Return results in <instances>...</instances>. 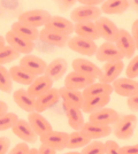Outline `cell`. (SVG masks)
Listing matches in <instances>:
<instances>
[{"mask_svg": "<svg viewBox=\"0 0 138 154\" xmlns=\"http://www.w3.org/2000/svg\"><path fill=\"white\" fill-rule=\"evenodd\" d=\"M138 119L135 114H129V115L120 116L118 121L115 123V127L113 129V134L115 135L116 138L127 140L130 139L133 134H135V129L137 127Z\"/></svg>", "mask_w": 138, "mask_h": 154, "instance_id": "cell-1", "label": "cell"}, {"mask_svg": "<svg viewBox=\"0 0 138 154\" xmlns=\"http://www.w3.org/2000/svg\"><path fill=\"white\" fill-rule=\"evenodd\" d=\"M52 16L45 9H32V11H26L19 15L17 21L21 23L26 24L32 28H45L46 23L50 21Z\"/></svg>", "mask_w": 138, "mask_h": 154, "instance_id": "cell-2", "label": "cell"}, {"mask_svg": "<svg viewBox=\"0 0 138 154\" xmlns=\"http://www.w3.org/2000/svg\"><path fill=\"white\" fill-rule=\"evenodd\" d=\"M103 11L100 7L96 6H78L72 9L70 13V20L74 23L78 22H96L101 17Z\"/></svg>", "mask_w": 138, "mask_h": 154, "instance_id": "cell-3", "label": "cell"}, {"mask_svg": "<svg viewBox=\"0 0 138 154\" xmlns=\"http://www.w3.org/2000/svg\"><path fill=\"white\" fill-rule=\"evenodd\" d=\"M69 50L76 52L78 54L85 55V57H93L97 53V44L94 40L84 38V37H79V36H74L70 38L68 43Z\"/></svg>", "mask_w": 138, "mask_h": 154, "instance_id": "cell-4", "label": "cell"}, {"mask_svg": "<svg viewBox=\"0 0 138 154\" xmlns=\"http://www.w3.org/2000/svg\"><path fill=\"white\" fill-rule=\"evenodd\" d=\"M96 58L101 62H115V61H123V54L115 45V43L105 42L98 47Z\"/></svg>", "mask_w": 138, "mask_h": 154, "instance_id": "cell-5", "label": "cell"}, {"mask_svg": "<svg viewBox=\"0 0 138 154\" xmlns=\"http://www.w3.org/2000/svg\"><path fill=\"white\" fill-rule=\"evenodd\" d=\"M20 66L36 77L45 75L46 68H47V63L45 61L37 55H33V54L23 55L20 59Z\"/></svg>", "mask_w": 138, "mask_h": 154, "instance_id": "cell-6", "label": "cell"}, {"mask_svg": "<svg viewBox=\"0 0 138 154\" xmlns=\"http://www.w3.org/2000/svg\"><path fill=\"white\" fill-rule=\"evenodd\" d=\"M115 45L118 46V48L121 51L125 59H132L135 57V52L137 51L135 40L131 36V32L127 31L124 29H120Z\"/></svg>", "mask_w": 138, "mask_h": 154, "instance_id": "cell-7", "label": "cell"}, {"mask_svg": "<svg viewBox=\"0 0 138 154\" xmlns=\"http://www.w3.org/2000/svg\"><path fill=\"white\" fill-rule=\"evenodd\" d=\"M124 69L123 61H115V62H106L101 68V75L99 77V82L107 84H113L118 79L122 71Z\"/></svg>", "mask_w": 138, "mask_h": 154, "instance_id": "cell-8", "label": "cell"}, {"mask_svg": "<svg viewBox=\"0 0 138 154\" xmlns=\"http://www.w3.org/2000/svg\"><path fill=\"white\" fill-rule=\"evenodd\" d=\"M96 24L98 26L99 33H100L101 38H104L106 42H109V43H115L116 42L120 29L116 26V24L113 22L112 20L101 16L96 21Z\"/></svg>", "mask_w": 138, "mask_h": 154, "instance_id": "cell-9", "label": "cell"}, {"mask_svg": "<svg viewBox=\"0 0 138 154\" xmlns=\"http://www.w3.org/2000/svg\"><path fill=\"white\" fill-rule=\"evenodd\" d=\"M114 92L121 97L130 98L132 96L138 94V81L132 78H118L112 84Z\"/></svg>", "mask_w": 138, "mask_h": 154, "instance_id": "cell-10", "label": "cell"}, {"mask_svg": "<svg viewBox=\"0 0 138 154\" xmlns=\"http://www.w3.org/2000/svg\"><path fill=\"white\" fill-rule=\"evenodd\" d=\"M5 38H6V43L8 45L12 46L14 50H16L19 53L23 54V55L31 54V52L35 48L33 42L22 38L20 36H17L16 33H14L12 30L7 31V33L5 35Z\"/></svg>", "mask_w": 138, "mask_h": 154, "instance_id": "cell-11", "label": "cell"}, {"mask_svg": "<svg viewBox=\"0 0 138 154\" xmlns=\"http://www.w3.org/2000/svg\"><path fill=\"white\" fill-rule=\"evenodd\" d=\"M72 68L74 71L83 74L85 76H90L94 79L99 78L101 75V68H99L97 64H94L90 60H86V59H74L72 62Z\"/></svg>", "mask_w": 138, "mask_h": 154, "instance_id": "cell-12", "label": "cell"}, {"mask_svg": "<svg viewBox=\"0 0 138 154\" xmlns=\"http://www.w3.org/2000/svg\"><path fill=\"white\" fill-rule=\"evenodd\" d=\"M12 131L21 140L26 141L28 144H35L37 141V137H38L37 134L33 131L29 121H26L23 119H19V121L15 123V125L12 128Z\"/></svg>", "mask_w": 138, "mask_h": 154, "instance_id": "cell-13", "label": "cell"}, {"mask_svg": "<svg viewBox=\"0 0 138 154\" xmlns=\"http://www.w3.org/2000/svg\"><path fill=\"white\" fill-rule=\"evenodd\" d=\"M94 82H96L94 78H92L90 76H85L83 74H79V72L72 70L65 78V86L68 89H72V90L83 91Z\"/></svg>", "mask_w": 138, "mask_h": 154, "instance_id": "cell-14", "label": "cell"}, {"mask_svg": "<svg viewBox=\"0 0 138 154\" xmlns=\"http://www.w3.org/2000/svg\"><path fill=\"white\" fill-rule=\"evenodd\" d=\"M45 28L48 30L62 33V35H67V36H70L72 32H75V23L72 20L58 16V15L52 16L50 21L46 23Z\"/></svg>", "mask_w": 138, "mask_h": 154, "instance_id": "cell-15", "label": "cell"}, {"mask_svg": "<svg viewBox=\"0 0 138 154\" xmlns=\"http://www.w3.org/2000/svg\"><path fill=\"white\" fill-rule=\"evenodd\" d=\"M68 136H69V134L63 132V131H54V130H52L51 132L39 137V139L41 144L51 146V147L55 148L57 151H62V149L67 148Z\"/></svg>", "mask_w": 138, "mask_h": 154, "instance_id": "cell-16", "label": "cell"}, {"mask_svg": "<svg viewBox=\"0 0 138 154\" xmlns=\"http://www.w3.org/2000/svg\"><path fill=\"white\" fill-rule=\"evenodd\" d=\"M81 131L86 135L91 140L93 139H100L104 137H108L112 134L113 129L111 128V125H104V124H99V123L94 122H85L83 124V127L81 129Z\"/></svg>", "mask_w": 138, "mask_h": 154, "instance_id": "cell-17", "label": "cell"}, {"mask_svg": "<svg viewBox=\"0 0 138 154\" xmlns=\"http://www.w3.org/2000/svg\"><path fill=\"white\" fill-rule=\"evenodd\" d=\"M39 39L41 42L48 44V45L63 48V47L68 46L70 37L67 36V35H62V33H59V32L52 31V30H48L46 28H43L40 30Z\"/></svg>", "mask_w": 138, "mask_h": 154, "instance_id": "cell-18", "label": "cell"}, {"mask_svg": "<svg viewBox=\"0 0 138 154\" xmlns=\"http://www.w3.org/2000/svg\"><path fill=\"white\" fill-rule=\"evenodd\" d=\"M120 115L113 108H101L90 114L89 116V121L94 123H99V124H104V125H112L118 121Z\"/></svg>", "mask_w": 138, "mask_h": 154, "instance_id": "cell-19", "label": "cell"}, {"mask_svg": "<svg viewBox=\"0 0 138 154\" xmlns=\"http://www.w3.org/2000/svg\"><path fill=\"white\" fill-rule=\"evenodd\" d=\"M60 98H61V96H60L59 89L52 88L50 91H47L46 93L41 94L36 99V106H35L36 112L44 113L45 110H47L48 108H51L52 106L59 103Z\"/></svg>", "mask_w": 138, "mask_h": 154, "instance_id": "cell-20", "label": "cell"}, {"mask_svg": "<svg viewBox=\"0 0 138 154\" xmlns=\"http://www.w3.org/2000/svg\"><path fill=\"white\" fill-rule=\"evenodd\" d=\"M28 121L30 123V125L32 127L33 131L37 134V136H39V137L46 135L48 132H51L53 130L51 123L41 115V113H38V112L29 113Z\"/></svg>", "mask_w": 138, "mask_h": 154, "instance_id": "cell-21", "label": "cell"}, {"mask_svg": "<svg viewBox=\"0 0 138 154\" xmlns=\"http://www.w3.org/2000/svg\"><path fill=\"white\" fill-rule=\"evenodd\" d=\"M53 82L50 77H47L46 75H41L38 76L35 81L32 82L31 85L28 86L26 91L29 92V94L33 97L35 99H37L38 97L41 94L46 93L47 91H50L53 88Z\"/></svg>", "mask_w": 138, "mask_h": 154, "instance_id": "cell-22", "label": "cell"}, {"mask_svg": "<svg viewBox=\"0 0 138 154\" xmlns=\"http://www.w3.org/2000/svg\"><path fill=\"white\" fill-rule=\"evenodd\" d=\"M13 100L22 110L26 113H32L36 112L35 106H36V99L29 94V92L24 89H17L14 91Z\"/></svg>", "mask_w": 138, "mask_h": 154, "instance_id": "cell-23", "label": "cell"}, {"mask_svg": "<svg viewBox=\"0 0 138 154\" xmlns=\"http://www.w3.org/2000/svg\"><path fill=\"white\" fill-rule=\"evenodd\" d=\"M65 106V112H66V117L68 124L72 129H74L75 131L81 130L83 124L85 123L84 117H83V110L79 107L72 106V105H68V103H63Z\"/></svg>", "mask_w": 138, "mask_h": 154, "instance_id": "cell-24", "label": "cell"}, {"mask_svg": "<svg viewBox=\"0 0 138 154\" xmlns=\"http://www.w3.org/2000/svg\"><path fill=\"white\" fill-rule=\"evenodd\" d=\"M67 69H68V63L66 60L63 58H57L51 61V63L47 64L45 75L50 77L53 82H58L65 76Z\"/></svg>", "mask_w": 138, "mask_h": 154, "instance_id": "cell-25", "label": "cell"}, {"mask_svg": "<svg viewBox=\"0 0 138 154\" xmlns=\"http://www.w3.org/2000/svg\"><path fill=\"white\" fill-rule=\"evenodd\" d=\"M111 101V96H96L85 98L83 105H82V110L86 114H92L99 109L105 108Z\"/></svg>", "mask_w": 138, "mask_h": 154, "instance_id": "cell-26", "label": "cell"}, {"mask_svg": "<svg viewBox=\"0 0 138 154\" xmlns=\"http://www.w3.org/2000/svg\"><path fill=\"white\" fill-rule=\"evenodd\" d=\"M75 33H76V36L84 37V38L91 39V40H98L99 38H101L96 22L75 23Z\"/></svg>", "mask_w": 138, "mask_h": 154, "instance_id": "cell-27", "label": "cell"}, {"mask_svg": "<svg viewBox=\"0 0 138 154\" xmlns=\"http://www.w3.org/2000/svg\"><path fill=\"white\" fill-rule=\"evenodd\" d=\"M9 74H11L13 82H16V83L21 84V85H26V86L31 85L33 81L37 78L35 75L30 74L29 71H26L24 68H22L20 64L11 67L9 68Z\"/></svg>", "mask_w": 138, "mask_h": 154, "instance_id": "cell-28", "label": "cell"}, {"mask_svg": "<svg viewBox=\"0 0 138 154\" xmlns=\"http://www.w3.org/2000/svg\"><path fill=\"white\" fill-rule=\"evenodd\" d=\"M12 31L14 33H16L17 36L22 37V38L31 40V42H35V40L39 39L40 30H38L37 28H32V26L23 24V23H21L20 21L14 22L13 24H12Z\"/></svg>", "mask_w": 138, "mask_h": 154, "instance_id": "cell-29", "label": "cell"}, {"mask_svg": "<svg viewBox=\"0 0 138 154\" xmlns=\"http://www.w3.org/2000/svg\"><path fill=\"white\" fill-rule=\"evenodd\" d=\"M59 91L61 99L63 100V103L82 108V105H83V101H84V96H83L82 91L72 90V89H68L66 86L59 89Z\"/></svg>", "mask_w": 138, "mask_h": 154, "instance_id": "cell-30", "label": "cell"}, {"mask_svg": "<svg viewBox=\"0 0 138 154\" xmlns=\"http://www.w3.org/2000/svg\"><path fill=\"white\" fill-rule=\"evenodd\" d=\"M84 99L89 98V97H96V96H111L114 89H113L112 84L103 83V82H94L93 84H91L90 86H87L86 89L82 91Z\"/></svg>", "mask_w": 138, "mask_h": 154, "instance_id": "cell-31", "label": "cell"}, {"mask_svg": "<svg viewBox=\"0 0 138 154\" xmlns=\"http://www.w3.org/2000/svg\"><path fill=\"white\" fill-rule=\"evenodd\" d=\"M129 7V0H105L100 8L107 15H118L124 13Z\"/></svg>", "mask_w": 138, "mask_h": 154, "instance_id": "cell-32", "label": "cell"}, {"mask_svg": "<svg viewBox=\"0 0 138 154\" xmlns=\"http://www.w3.org/2000/svg\"><path fill=\"white\" fill-rule=\"evenodd\" d=\"M91 143V139L84 135L81 130L74 131L68 136V140H67V148L69 149H76V148H83L86 145H89Z\"/></svg>", "mask_w": 138, "mask_h": 154, "instance_id": "cell-33", "label": "cell"}, {"mask_svg": "<svg viewBox=\"0 0 138 154\" xmlns=\"http://www.w3.org/2000/svg\"><path fill=\"white\" fill-rule=\"evenodd\" d=\"M21 53L14 50L12 46H9L8 44L4 46L0 50V66H5L7 63H11L15 60L20 59Z\"/></svg>", "mask_w": 138, "mask_h": 154, "instance_id": "cell-34", "label": "cell"}, {"mask_svg": "<svg viewBox=\"0 0 138 154\" xmlns=\"http://www.w3.org/2000/svg\"><path fill=\"white\" fill-rule=\"evenodd\" d=\"M13 90V79L11 77L9 70L5 66H0V91L5 93H11Z\"/></svg>", "mask_w": 138, "mask_h": 154, "instance_id": "cell-35", "label": "cell"}, {"mask_svg": "<svg viewBox=\"0 0 138 154\" xmlns=\"http://www.w3.org/2000/svg\"><path fill=\"white\" fill-rule=\"evenodd\" d=\"M19 121V116L15 113H8L0 115V131H5L8 129H12L15 123Z\"/></svg>", "mask_w": 138, "mask_h": 154, "instance_id": "cell-36", "label": "cell"}, {"mask_svg": "<svg viewBox=\"0 0 138 154\" xmlns=\"http://www.w3.org/2000/svg\"><path fill=\"white\" fill-rule=\"evenodd\" d=\"M82 154H106V145L103 141H91L82 149Z\"/></svg>", "mask_w": 138, "mask_h": 154, "instance_id": "cell-37", "label": "cell"}, {"mask_svg": "<svg viewBox=\"0 0 138 154\" xmlns=\"http://www.w3.org/2000/svg\"><path fill=\"white\" fill-rule=\"evenodd\" d=\"M125 76L132 79L138 77V55H135L129 61V63L125 68Z\"/></svg>", "mask_w": 138, "mask_h": 154, "instance_id": "cell-38", "label": "cell"}, {"mask_svg": "<svg viewBox=\"0 0 138 154\" xmlns=\"http://www.w3.org/2000/svg\"><path fill=\"white\" fill-rule=\"evenodd\" d=\"M106 145V154H123L121 147L114 140H107L105 143Z\"/></svg>", "mask_w": 138, "mask_h": 154, "instance_id": "cell-39", "label": "cell"}, {"mask_svg": "<svg viewBox=\"0 0 138 154\" xmlns=\"http://www.w3.org/2000/svg\"><path fill=\"white\" fill-rule=\"evenodd\" d=\"M30 151V148L28 146V143L22 141L20 144L15 145L7 154H28V152Z\"/></svg>", "mask_w": 138, "mask_h": 154, "instance_id": "cell-40", "label": "cell"}, {"mask_svg": "<svg viewBox=\"0 0 138 154\" xmlns=\"http://www.w3.org/2000/svg\"><path fill=\"white\" fill-rule=\"evenodd\" d=\"M54 1L58 5V7H59L60 9H62V11L69 9L70 7H72L77 2V0H54Z\"/></svg>", "mask_w": 138, "mask_h": 154, "instance_id": "cell-41", "label": "cell"}, {"mask_svg": "<svg viewBox=\"0 0 138 154\" xmlns=\"http://www.w3.org/2000/svg\"><path fill=\"white\" fill-rule=\"evenodd\" d=\"M11 140L7 137H0V154H7L9 149Z\"/></svg>", "mask_w": 138, "mask_h": 154, "instance_id": "cell-42", "label": "cell"}, {"mask_svg": "<svg viewBox=\"0 0 138 154\" xmlns=\"http://www.w3.org/2000/svg\"><path fill=\"white\" fill-rule=\"evenodd\" d=\"M127 105L131 112H138V94L128 98Z\"/></svg>", "mask_w": 138, "mask_h": 154, "instance_id": "cell-43", "label": "cell"}, {"mask_svg": "<svg viewBox=\"0 0 138 154\" xmlns=\"http://www.w3.org/2000/svg\"><path fill=\"white\" fill-rule=\"evenodd\" d=\"M131 36L133 40H135V44H136V48L138 51V19L133 21L131 26Z\"/></svg>", "mask_w": 138, "mask_h": 154, "instance_id": "cell-44", "label": "cell"}, {"mask_svg": "<svg viewBox=\"0 0 138 154\" xmlns=\"http://www.w3.org/2000/svg\"><path fill=\"white\" fill-rule=\"evenodd\" d=\"M38 154H57V149L51 146L40 144V147L38 148Z\"/></svg>", "mask_w": 138, "mask_h": 154, "instance_id": "cell-45", "label": "cell"}, {"mask_svg": "<svg viewBox=\"0 0 138 154\" xmlns=\"http://www.w3.org/2000/svg\"><path fill=\"white\" fill-rule=\"evenodd\" d=\"M123 154H138V144L135 145H127L121 147Z\"/></svg>", "mask_w": 138, "mask_h": 154, "instance_id": "cell-46", "label": "cell"}, {"mask_svg": "<svg viewBox=\"0 0 138 154\" xmlns=\"http://www.w3.org/2000/svg\"><path fill=\"white\" fill-rule=\"evenodd\" d=\"M79 4L84 5V6H96L98 7L99 5H103L105 2V0H77Z\"/></svg>", "mask_w": 138, "mask_h": 154, "instance_id": "cell-47", "label": "cell"}, {"mask_svg": "<svg viewBox=\"0 0 138 154\" xmlns=\"http://www.w3.org/2000/svg\"><path fill=\"white\" fill-rule=\"evenodd\" d=\"M7 112H8V105L5 101H1L0 100V115L6 114Z\"/></svg>", "mask_w": 138, "mask_h": 154, "instance_id": "cell-48", "label": "cell"}, {"mask_svg": "<svg viewBox=\"0 0 138 154\" xmlns=\"http://www.w3.org/2000/svg\"><path fill=\"white\" fill-rule=\"evenodd\" d=\"M129 6L133 12L138 14V0H129Z\"/></svg>", "mask_w": 138, "mask_h": 154, "instance_id": "cell-49", "label": "cell"}, {"mask_svg": "<svg viewBox=\"0 0 138 154\" xmlns=\"http://www.w3.org/2000/svg\"><path fill=\"white\" fill-rule=\"evenodd\" d=\"M5 45H6V38H5L4 36L0 35V50H1Z\"/></svg>", "mask_w": 138, "mask_h": 154, "instance_id": "cell-50", "label": "cell"}, {"mask_svg": "<svg viewBox=\"0 0 138 154\" xmlns=\"http://www.w3.org/2000/svg\"><path fill=\"white\" fill-rule=\"evenodd\" d=\"M28 154H38V149L37 148H30V151L28 152Z\"/></svg>", "mask_w": 138, "mask_h": 154, "instance_id": "cell-51", "label": "cell"}, {"mask_svg": "<svg viewBox=\"0 0 138 154\" xmlns=\"http://www.w3.org/2000/svg\"><path fill=\"white\" fill-rule=\"evenodd\" d=\"M65 154H82L81 152H75V151H72V152H68V153H65Z\"/></svg>", "mask_w": 138, "mask_h": 154, "instance_id": "cell-52", "label": "cell"}, {"mask_svg": "<svg viewBox=\"0 0 138 154\" xmlns=\"http://www.w3.org/2000/svg\"><path fill=\"white\" fill-rule=\"evenodd\" d=\"M0 13H1V11H0Z\"/></svg>", "mask_w": 138, "mask_h": 154, "instance_id": "cell-53", "label": "cell"}]
</instances>
